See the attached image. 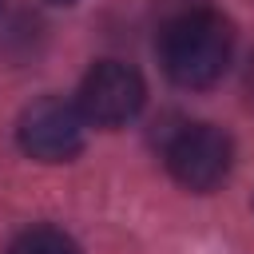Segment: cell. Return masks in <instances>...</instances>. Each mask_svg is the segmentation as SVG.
I'll list each match as a JSON object with an SVG mask.
<instances>
[{"label":"cell","instance_id":"obj_6","mask_svg":"<svg viewBox=\"0 0 254 254\" xmlns=\"http://www.w3.org/2000/svg\"><path fill=\"white\" fill-rule=\"evenodd\" d=\"M44 4H56V8H67V4H75V0H44Z\"/></svg>","mask_w":254,"mask_h":254},{"label":"cell","instance_id":"obj_4","mask_svg":"<svg viewBox=\"0 0 254 254\" xmlns=\"http://www.w3.org/2000/svg\"><path fill=\"white\" fill-rule=\"evenodd\" d=\"M83 131L87 119L79 115L75 103L60 99V95H44L32 99L20 119H16V143L28 159L40 163H67L83 151Z\"/></svg>","mask_w":254,"mask_h":254},{"label":"cell","instance_id":"obj_5","mask_svg":"<svg viewBox=\"0 0 254 254\" xmlns=\"http://www.w3.org/2000/svg\"><path fill=\"white\" fill-rule=\"evenodd\" d=\"M8 254H79V246L60 226H32V230L12 238Z\"/></svg>","mask_w":254,"mask_h":254},{"label":"cell","instance_id":"obj_1","mask_svg":"<svg viewBox=\"0 0 254 254\" xmlns=\"http://www.w3.org/2000/svg\"><path fill=\"white\" fill-rule=\"evenodd\" d=\"M234 28L214 8H187L171 16L159 32V64L171 83L179 87H210L230 67Z\"/></svg>","mask_w":254,"mask_h":254},{"label":"cell","instance_id":"obj_2","mask_svg":"<svg viewBox=\"0 0 254 254\" xmlns=\"http://www.w3.org/2000/svg\"><path fill=\"white\" fill-rule=\"evenodd\" d=\"M163 163L171 171V179L194 194H210L214 187H222V179L230 175L234 163V143L222 127L214 123H183L163 151Z\"/></svg>","mask_w":254,"mask_h":254},{"label":"cell","instance_id":"obj_7","mask_svg":"<svg viewBox=\"0 0 254 254\" xmlns=\"http://www.w3.org/2000/svg\"><path fill=\"white\" fill-rule=\"evenodd\" d=\"M0 12H4V0H0Z\"/></svg>","mask_w":254,"mask_h":254},{"label":"cell","instance_id":"obj_3","mask_svg":"<svg viewBox=\"0 0 254 254\" xmlns=\"http://www.w3.org/2000/svg\"><path fill=\"white\" fill-rule=\"evenodd\" d=\"M143 103H147V83L123 60L91 64V71L79 79V91H75V107L87 119V127H107V131L131 123L143 111Z\"/></svg>","mask_w":254,"mask_h":254}]
</instances>
